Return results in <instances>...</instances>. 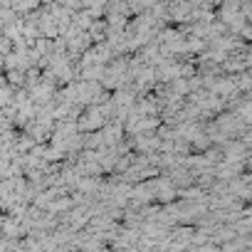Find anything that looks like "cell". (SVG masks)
<instances>
[{"mask_svg":"<svg viewBox=\"0 0 252 252\" xmlns=\"http://www.w3.org/2000/svg\"><path fill=\"white\" fill-rule=\"evenodd\" d=\"M101 121H104V119H101V111H99V109H92L79 126H82V129H94V126H101Z\"/></svg>","mask_w":252,"mask_h":252,"instance_id":"obj_1","label":"cell"}]
</instances>
